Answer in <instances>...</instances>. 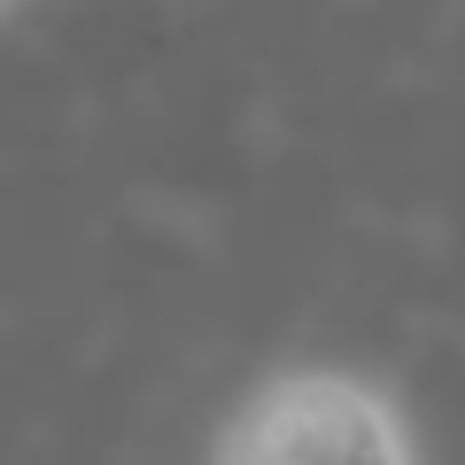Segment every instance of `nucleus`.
Listing matches in <instances>:
<instances>
[{"label": "nucleus", "mask_w": 465, "mask_h": 465, "mask_svg": "<svg viewBox=\"0 0 465 465\" xmlns=\"http://www.w3.org/2000/svg\"><path fill=\"white\" fill-rule=\"evenodd\" d=\"M210 465H427L388 381L357 365H280L225 411Z\"/></svg>", "instance_id": "nucleus-1"}]
</instances>
